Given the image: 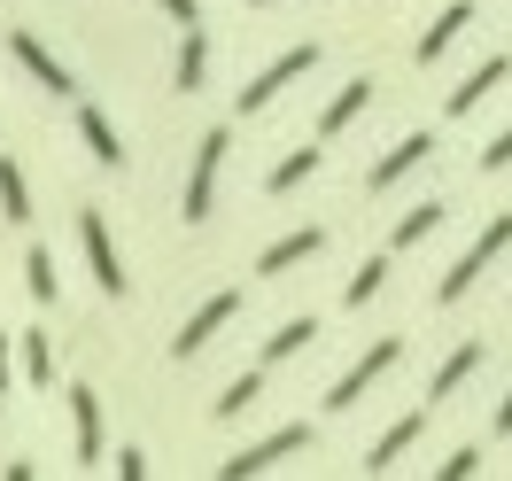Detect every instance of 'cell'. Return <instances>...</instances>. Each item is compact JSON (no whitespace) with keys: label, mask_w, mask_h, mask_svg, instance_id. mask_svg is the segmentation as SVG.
Returning a JSON list of instances; mask_svg holds the SVG:
<instances>
[{"label":"cell","mask_w":512,"mask_h":481,"mask_svg":"<svg viewBox=\"0 0 512 481\" xmlns=\"http://www.w3.org/2000/svg\"><path fill=\"white\" fill-rule=\"evenodd\" d=\"M202 70H210V32H202V24H187L179 63H171V86H179V94H194V86H202Z\"/></svg>","instance_id":"16"},{"label":"cell","mask_w":512,"mask_h":481,"mask_svg":"<svg viewBox=\"0 0 512 481\" xmlns=\"http://www.w3.org/2000/svg\"><path fill=\"white\" fill-rule=\"evenodd\" d=\"M70 427H78V458L94 466V458H101V396H94L86 381L70 388Z\"/></svg>","instance_id":"15"},{"label":"cell","mask_w":512,"mask_h":481,"mask_svg":"<svg viewBox=\"0 0 512 481\" xmlns=\"http://www.w3.org/2000/svg\"><path fill=\"white\" fill-rule=\"evenodd\" d=\"M117 474H125V481H148V450H117Z\"/></svg>","instance_id":"30"},{"label":"cell","mask_w":512,"mask_h":481,"mask_svg":"<svg viewBox=\"0 0 512 481\" xmlns=\"http://www.w3.org/2000/svg\"><path fill=\"white\" fill-rule=\"evenodd\" d=\"M396 357H404V342H396V334H388V342H373V350L357 357V365H350V373H342V381L326 388V404H334V412H350V404H357V396H365V388H373V381H381V373H388V365H396Z\"/></svg>","instance_id":"5"},{"label":"cell","mask_w":512,"mask_h":481,"mask_svg":"<svg viewBox=\"0 0 512 481\" xmlns=\"http://www.w3.org/2000/svg\"><path fill=\"white\" fill-rule=\"evenodd\" d=\"M311 171H319V148H295L288 163H272V179H264V187H272V194H288V187H303Z\"/></svg>","instance_id":"22"},{"label":"cell","mask_w":512,"mask_h":481,"mask_svg":"<svg viewBox=\"0 0 512 481\" xmlns=\"http://www.w3.org/2000/svg\"><path fill=\"white\" fill-rule=\"evenodd\" d=\"M365 101H373V86H365V78H350V86H342V94H334V101H326V109H319V132H326V140H334V132L350 125V117H357V109H365Z\"/></svg>","instance_id":"18"},{"label":"cell","mask_w":512,"mask_h":481,"mask_svg":"<svg viewBox=\"0 0 512 481\" xmlns=\"http://www.w3.org/2000/svg\"><path fill=\"white\" fill-rule=\"evenodd\" d=\"M24 381H32V388L55 381V350H47V334H24Z\"/></svg>","instance_id":"23"},{"label":"cell","mask_w":512,"mask_h":481,"mask_svg":"<svg viewBox=\"0 0 512 481\" xmlns=\"http://www.w3.org/2000/svg\"><path fill=\"white\" fill-rule=\"evenodd\" d=\"M474 365H481V342H458V350H450L443 365H435V381H427V404H443V396H458V381H466Z\"/></svg>","instance_id":"17"},{"label":"cell","mask_w":512,"mask_h":481,"mask_svg":"<svg viewBox=\"0 0 512 481\" xmlns=\"http://www.w3.org/2000/svg\"><path fill=\"white\" fill-rule=\"evenodd\" d=\"M505 70H512V55H489V63H474V70H466V86H458V94H450L443 109H450V117H474L481 101L505 86Z\"/></svg>","instance_id":"10"},{"label":"cell","mask_w":512,"mask_h":481,"mask_svg":"<svg viewBox=\"0 0 512 481\" xmlns=\"http://www.w3.org/2000/svg\"><path fill=\"white\" fill-rule=\"evenodd\" d=\"M419 427H427V412H404V419H396V427L381 435V443L365 450V474H396V458L419 443Z\"/></svg>","instance_id":"14"},{"label":"cell","mask_w":512,"mask_h":481,"mask_svg":"<svg viewBox=\"0 0 512 481\" xmlns=\"http://www.w3.org/2000/svg\"><path fill=\"white\" fill-rule=\"evenodd\" d=\"M505 163H512V125L497 132V140H489V148H481V171H505Z\"/></svg>","instance_id":"28"},{"label":"cell","mask_w":512,"mask_h":481,"mask_svg":"<svg viewBox=\"0 0 512 481\" xmlns=\"http://www.w3.org/2000/svg\"><path fill=\"white\" fill-rule=\"evenodd\" d=\"M435 225H443V202H419V210H404V218H396V233H388V249H412V241H427Z\"/></svg>","instance_id":"20"},{"label":"cell","mask_w":512,"mask_h":481,"mask_svg":"<svg viewBox=\"0 0 512 481\" xmlns=\"http://www.w3.org/2000/svg\"><path fill=\"white\" fill-rule=\"evenodd\" d=\"M505 249H512V210H497V218L481 225V241H474V249H466V257H458V264L443 272V288H435V303H458V295L474 288L481 272H489V264L505 257Z\"/></svg>","instance_id":"1"},{"label":"cell","mask_w":512,"mask_h":481,"mask_svg":"<svg viewBox=\"0 0 512 481\" xmlns=\"http://www.w3.org/2000/svg\"><path fill=\"white\" fill-rule=\"evenodd\" d=\"M8 55H16V63L32 70V78H39V86H47V94H78V78H70V70L55 63V55H47V47H39L32 32H8Z\"/></svg>","instance_id":"9"},{"label":"cell","mask_w":512,"mask_h":481,"mask_svg":"<svg viewBox=\"0 0 512 481\" xmlns=\"http://www.w3.org/2000/svg\"><path fill=\"white\" fill-rule=\"evenodd\" d=\"M427 156H435V132H412V140H396V148L373 163V179H365V187H396V179H404V171H419Z\"/></svg>","instance_id":"12"},{"label":"cell","mask_w":512,"mask_h":481,"mask_svg":"<svg viewBox=\"0 0 512 481\" xmlns=\"http://www.w3.org/2000/svg\"><path fill=\"white\" fill-rule=\"evenodd\" d=\"M233 311H241V295H233V288H218V295H210V303H202V311H194L187 326H179L171 357H194V350H210V334H218V326L233 319Z\"/></svg>","instance_id":"7"},{"label":"cell","mask_w":512,"mask_h":481,"mask_svg":"<svg viewBox=\"0 0 512 481\" xmlns=\"http://www.w3.org/2000/svg\"><path fill=\"white\" fill-rule=\"evenodd\" d=\"M435 474H443V481H466V474H481V450H474V443H458V450L443 458V466H435Z\"/></svg>","instance_id":"26"},{"label":"cell","mask_w":512,"mask_h":481,"mask_svg":"<svg viewBox=\"0 0 512 481\" xmlns=\"http://www.w3.org/2000/svg\"><path fill=\"white\" fill-rule=\"evenodd\" d=\"M381 280H388V257H365V264H357V280H350V295H342V303H350V311H357V303H373V295H381Z\"/></svg>","instance_id":"25"},{"label":"cell","mask_w":512,"mask_h":481,"mask_svg":"<svg viewBox=\"0 0 512 481\" xmlns=\"http://www.w3.org/2000/svg\"><path fill=\"white\" fill-rule=\"evenodd\" d=\"M264 373H272V365H264ZM264 373H241V381L225 388V396H218V404H210V412H218V419H233V412H249V404H256V388H264Z\"/></svg>","instance_id":"24"},{"label":"cell","mask_w":512,"mask_h":481,"mask_svg":"<svg viewBox=\"0 0 512 481\" xmlns=\"http://www.w3.org/2000/svg\"><path fill=\"white\" fill-rule=\"evenodd\" d=\"M311 63H319V47H288V55H280L272 70H256L249 86L233 94V101H241V117H256V109H272V94H280V86H295V78H303Z\"/></svg>","instance_id":"3"},{"label":"cell","mask_w":512,"mask_h":481,"mask_svg":"<svg viewBox=\"0 0 512 481\" xmlns=\"http://www.w3.org/2000/svg\"><path fill=\"white\" fill-rule=\"evenodd\" d=\"M303 342H319V319H288L272 342H264V365H280V357H295Z\"/></svg>","instance_id":"21"},{"label":"cell","mask_w":512,"mask_h":481,"mask_svg":"<svg viewBox=\"0 0 512 481\" xmlns=\"http://www.w3.org/2000/svg\"><path fill=\"white\" fill-rule=\"evenodd\" d=\"M0 210H8L16 225L32 218V187H24V163L16 156H0Z\"/></svg>","instance_id":"19"},{"label":"cell","mask_w":512,"mask_h":481,"mask_svg":"<svg viewBox=\"0 0 512 481\" xmlns=\"http://www.w3.org/2000/svg\"><path fill=\"white\" fill-rule=\"evenodd\" d=\"M326 249V225H303V233H288V241H272L264 257H256V272L264 280H280V272H295V264H311Z\"/></svg>","instance_id":"8"},{"label":"cell","mask_w":512,"mask_h":481,"mask_svg":"<svg viewBox=\"0 0 512 481\" xmlns=\"http://www.w3.org/2000/svg\"><path fill=\"white\" fill-rule=\"evenodd\" d=\"M163 16H171V24H179V32H187V24H202V8H194V0H156Z\"/></svg>","instance_id":"29"},{"label":"cell","mask_w":512,"mask_h":481,"mask_svg":"<svg viewBox=\"0 0 512 481\" xmlns=\"http://www.w3.org/2000/svg\"><path fill=\"white\" fill-rule=\"evenodd\" d=\"M55 288H63V280H55V257L32 249V295H39V303H55Z\"/></svg>","instance_id":"27"},{"label":"cell","mask_w":512,"mask_h":481,"mask_svg":"<svg viewBox=\"0 0 512 481\" xmlns=\"http://www.w3.org/2000/svg\"><path fill=\"white\" fill-rule=\"evenodd\" d=\"M218 163H225V132L210 125V132H202V148H194V171H187V202H179V218H187V225L210 218V187H218Z\"/></svg>","instance_id":"4"},{"label":"cell","mask_w":512,"mask_h":481,"mask_svg":"<svg viewBox=\"0 0 512 481\" xmlns=\"http://www.w3.org/2000/svg\"><path fill=\"white\" fill-rule=\"evenodd\" d=\"M311 443V427H280V435H264V443H249V450H233V458H225L218 474L225 481H249V474H272V466H280V458H295V450Z\"/></svg>","instance_id":"2"},{"label":"cell","mask_w":512,"mask_h":481,"mask_svg":"<svg viewBox=\"0 0 512 481\" xmlns=\"http://www.w3.org/2000/svg\"><path fill=\"white\" fill-rule=\"evenodd\" d=\"M497 435H512V388H505V404H497Z\"/></svg>","instance_id":"32"},{"label":"cell","mask_w":512,"mask_h":481,"mask_svg":"<svg viewBox=\"0 0 512 481\" xmlns=\"http://www.w3.org/2000/svg\"><path fill=\"white\" fill-rule=\"evenodd\" d=\"M466 32H474V0H450L443 16L427 24V39H419V63H443V55H450Z\"/></svg>","instance_id":"11"},{"label":"cell","mask_w":512,"mask_h":481,"mask_svg":"<svg viewBox=\"0 0 512 481\" xmlns=\"http://www.w3.org/2000/svg\"><path fill=\"white\" fill-rule=\"evenodd\" d=\"M8 357H16V334H0V388H8Z\"/></svg>","instance_id":"31"},{"label":"cell","mask_w":512,"mask_h":481,"mask_svg":"<svg viewBox=\"0 0 512 481\" xmlns=\"http://www.w3.org/2000/svg\"><path fill=\"white\" fill-rule=\"evenodd\" d=\"M78 241H86V264H94V288L101 295H125V264H117V241H109L101 210H78Z\"/></svg>","instance_id":"6"},{"label":"cell","mask_w":512,"mask_h":481,"mask_svg":"<svg viewBox=\"0 0 512 481\" xmlns=\"http://www.w3.org/2000/svg\"><path fill=\"white\" fill-rule=\"evenodd\" d=\"M78 140H86V156H94V163H109V171L125 163V140H117V125L101 117L94 101H78Z\"/></svg>","instance_id":"13"},{"label":"cell","mask_w":512,"mask_h":481,"mask_svg":"<svg viewBox=\"0 0 512 481\" xmlns=\"http://www.w3.org/2000/svg\"><path fill=\"white\" fill-rule=\"evenodd\" d=\"M256 8H272V0H256Z\"/></svg>","instance_id":"33"}]
</instances>
